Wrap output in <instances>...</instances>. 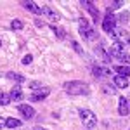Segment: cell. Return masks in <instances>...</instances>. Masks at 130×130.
<instances>
[{
	"label": "cell",
	"instance_id": "2",
	"mask_svg": "<svg viewBox=\"0 0 130 130\" xmlns=\"http://www.w3.org/2000/svg\"><path fill=\"white\" fill-rule=\"evenodd\" d=\"M80 120L82 123H83V127H85V130H92L95 125H97V116L94 115V111L90 109H80Z\"/></svg>",
	"mask_w": 130,
	"mask_h": 130
},
{
	"label": "cell",
	"instance_id": "9",
	"mask_svg": "<svg viewBox=\"0 0 130 130\" xmlns=\"http://www.w3.org/2000/svg\"><path fill=\"white\" fill-rule=\"evenodd\" d=\"M128 113H130V102L127 101V97H120L118 99V115L127 116Z\"/></svg>",
	"mask_w": 130,
	"mask_h": 130
},
{
	"label": "cell",
	"instance_id": "12",
	"mask_svg": "<svg viewBox=\"0 0 130 130\" xmlns=\"http://www.w3.org/2000/svg\"><path fill=\"white\" fill-rule=\"evenodd\" d=\"M92 75L95 78H104V76H109L111 71L108 68H102V66H92Z\"/></svg>",
	"mask_w": 130,
	"mask_h": 130
},
{
	"label": "cell",
	"instance_id": "24",
	"mask_svg": "<svg viewBox=\"0 0 130 130\" xmlns=\"http://www.w3.org/2000/svg\"><path fill=\"white\" fill-rule=\"evenodd\" d=\"M71 47H73V49L76 50L78 54H83V49H82L80 45H78V42H75V40H73V42H71Z\"/></svg>",
	"mask_w": 130,
	"mask_h": 130
},
{
	"label": "cell",
	"instance_id": "14",
	"mask_svg": "<svg viewBox=\"0 0 130 130\" xmlns=\"http://www.w3.org/2000/svg\"><path fill=\"white\" fill-rule=\"evenodd\" d=\"M10 99L14 101V102H18V101L23 99V90H21V85H14L12 90H10Z\"/></svg>",
	"mask_w": 130,
	"mask_h": 130
},
{
	"label": "cell",
	"instance_id": "22",
	"mask_svg": "<svg viewBox=\"0 0 130 130\" xmlns=\"http://www.w3.org/2000/svg\"><path fill=\"white\" fill-rule=\"evenodd\" d=\"M10 28H12V30H16V31L23 30V21H19V19H14L12 23H10Z\"/></svg>",
	"mask_w": 130,
	"mask_h": 130
},
{
	"label": "cell",
	"instance_id": "31",
	"mask_svg": "<svg viewBox=\"0 0 130 130\" xmlns=\"http://www.w3.org/2000/svg\"><path fill=\"white\" fill-rule=\"evenodd\" d=\"M0 47H2V40H0Z\"/></svg>",
	"mask_w": 130,
	"mask_h": 130
},
{
	"label": "cell",
	"instance_id": "28",
	"mask_svg": "<svg viewBox=\"0 0 130 130\" xmlns=\"http://www.w3.org/2000/svg\"><path fill=\"white\" fill-rule=\"evenodd\" d=\"M5 125H7V118H2L0 116V128H4Z\"/></svg>",
	"mask_w": 130,
	"mask_h": 130
},
{
	"label": "cell",
	"instance_id": "29",
	"mask_svg": "<svg viewBox=\"0 0 130 130\" xmlns=\"http://www.w3.org/2000/svg\"><path fill=\"white\" fill-rule=\"evenodd\" d=\"M35 24H37L38 28H43V26H45V24H43V23H42L40 19H35Z\"/></svg>",
	"mask_w": 130,
	"mask_h": 130
},
{
	"label": "cell",
	"instance_id": "17",
	"mask_svg": "<svg viewBox=\"0 0 130 130\" xmlns=\"http://www.w3.org/2000/svg\"><path fill=\"white\" fill-rule=\"evenodd\" d=\"M115 71H116L120 76H125V78H128V76H130V68H128V66L120 64V66H116V68H115Z\"/></svg>",
	"mask_w": 130,
	"mask_h": 130
},
{
	"label": "cell",
	"instance_id": "10",
	"mask_svg": "<svg viewBox=\"0 0 130 130\" xmlns=\"http://www.w3.org/2000/svg\"><path fill=\"white\" fill-rule=\"evenodd\" d=\"M18 111L21 113V116L26 118V120H31V118L35 116V109H33L31 106H28V104H19V106H18Z\"/></svg>",
	"mask_w": 130,
	"mask_h": 130
},
{
	"label": "cell",
	"instance_id": "18",
	"mask_svg": "<svg viewBox=\"0 0 130 130\" xmlns=\"http://www.w3.org/2000/svg\"><path fill=\"white\" fill-rule=\"evenodd\" d=\"M21 125H23V123H21V120H18V118H7V125H5V127H7V128H19Z\"/></svg>",
	"mask_w": 130,
	"mask_h": 130
},
{
	"label": "cell",
	"instance_id": "1",
	"mask_svg": "<svg viewBox=\"0 0 130 130\" xmlns=\"http://www.w3.org/2000/svg\"><path fill=\"white\" fill-rule=\"evenodd\" d=\"M64 90L70 94V95H89L90 89L85 82L82 80H71L64 83Z\"/></svg>",
	"mask_w": 130,
	"mask_h": 130
},
{
	"label": "cell",
	"instance_id": "26",
	"mask_svg": "<svg viewBox=\"0 0 130 130\" xmlns=\"http://www.w3.org/2000/svg\"><path fill=\"white\" fill-rule=\"evenodd\" d=\"M31 61H33V56L28 54V56H24V57H23V64H30Z\"/></svg>",
	"mask_w": 130,
	"mask_h": 130
},
{
	"label": "cell",
	"instance_id": "20",
	"mask_svg": "<svg viewBox=\"0 0 130 130\" xmlns=\"http://www.w3.org/2000/svg\"><path fill=\"white\" fill-rule=\"evenodd\" d=\"M10 94H5V92H0V106H7L10 104Z\"/></svg>",
	"mask_w": 130,
	"mask_h": 130
},
{
	"label": "cell",
	"instance_id": "30",
	"mask_svg": "<svg viewBox=\"0 0 130 130\" xmlns=\"http://www.w3.org/2000/svg\"><path fill=\"white\" fill-rule=\"evenodd\" d=\"M33 130H45V128H42V127H35Z\"/></svg>",
	"mask_w": 130,
	"mask_h": 130
},
{
	"label": "cell",
	"instance_id": "25",
	"mask_svg": "<svg viewBox=\"0 0 130 130\" xmlns=\"http://www.w3.org/2000/svg\"><path fill=\"white\" fill-rule=\"evenodd\" d=\"M30 87H31L33 90H38V89H42V83H40V82H31Z\"/></svg>",
	"mask_w": 130,
	"mask_h": 130
},
{
	"label": "cell",
	"instance_id": "8",
	"mask_svg": "<svg viewBox=\"0 0 130 130\" xmlns=\"http://www.w3.org/2000/svg\"><path fill=\"white\" fill-rule=\"evenodd\" d=\"M21 5H23L24 9H28L31 14H37V16H42V14H43L42 7H38L33 0H23V2H21Z\"/></svg>",
	"mask_w": 130,
	"mask_h": 130
},
{
	"label": "cell",
	"instance_id": "16",
	"mask_svg": "<svg viewBox=\"0 0 130 130\" xmlns=\"http://www.w3.org/2000/svg\"><path fill=\"white\" fill-rule=\"evenodd\" d=\"M9 80H14V82H18V85L19 83H24V76L23 75H19V73H14V71H9L7 75H5Z\"/></svg>",
	"mask_w": 130,
	"mask_h": 130
},
{
	"label": "cell",
	"instance_id": "19",
	"mask_svg": "<svg viewBox=\"0 0 130 130\" xmlns=\"http://www.w3.org/2000/svg\"><path fill=\"white\" fill-rule=\"evenodd\" d=\"M102 92L108 94V95H115L116 94V87L115 85H109V83H102Z\"/></svg>",
	"mask_w": 130,
	"mask_h": 130
},
{
	"label": "cell",
	"instance_id": "23",
	"mask_svg": "<svg viewBox=\"0 0 130 130\" xmlns=\"http://www.w3.org/2000/svg\"><path fill=\"white\" fill-rule=\"evenodd\" d=\"M118 59H120L121 62H125V66H127V64H130V54H121Z\"/></svg>",
	"mask_w": 130,
	"mask_h": 130
},
{
	"label": "cell",
	"instance_id": "3",
	"mask_svg": "<svg viewBox=\"0 0 130 130\" xmlns=\"http://www.w3.org/2000/svg\"><path fill=\"white\" fill-rule=\"evenodd\" d=\"M78 31H80V35L85 40L95 38V31H94V28L90 26V23L85 19V18H80V19H78Z\"/></svg>",
	"mask_w": 130,
	"mask_h": 130
},
{
	"label": "cell",
	"instance_id": "27",
	"mask_svg": "<svg viewBox=\"0 0 130 130\" xmlns=\"http://www.w3.org/2000/svg\"><path fill=\"white\" fill-rule=\"evenodd\" d=\"M127 19H128V12H121V16H120V21H121V23H125Z\"/></svg>",
	"mask_w": 130,
	"mask_h": 130
},
{
	"label": "cell",
	"instance_id": "4",
	"mask_svg": "<svg viewBox=\"0 0 130 130\" xmlns=\"http://www.w3.org/2000/svg\"><path fill=\"white\" fill-rule=\"evenodd\" d=\"M111 38L115 42H120V43H123V45H127L130 42V37H128V33H127V30L125 28H115V30L111 31Z\"/></svg>",
	"mask_w": 130,
	"mask_h": 130
},
{
	"label": "cell",
	"instance_id": "7",
	"mask_svg": "<svg viewBox=\"0 0 130 130\" xmlns=\"http://www.w3.org/2000/svg\"><path fill=\"white\" fill-rule=\"evenodd\" d=\"M50 94V89L49 87H43V89H38V90H33L30 95V101H33V102H37V101H43L47 95Z\"/></svg>",
	"mask_w": 130,
	"mask_h": 130
},
{
	"label": "cell",
	"instance_id": "11",
	"mask_svg": "<svg viewBox=\"0 0 130 130\" xmlns=\"http://www.w3.org/2000/svg\"><path fill=\"white\" fill-rule=\"evenodd\" d=\"M123 49H125V45H123V43H120V42H115V43L109 47V50H108V52H109L111 56H115V57L118 59L121 54H125V50H123Z\"/></svg>",
	"mask_w": 130,
	"mask_h": 130
},
{
	"label": "cell",
	"instance_id": "5",
	"mask_svg": "<svg viewBox=\"0 0 130 130\" xmlns=\"http://www.w3.org/2000/svg\"><path fill=\"white\" fill-rule=\"evenodd\" d=\"M82 7L89 12L90 16H92V19H94V23H97L101 18V12L99 9H97V5L94 4V2H89V0H82Z\"/></svg>",
	"mask_w": 130,
	"mask_h": 130
},
{
	"label": "cell",
	"instance_id": "13",
	"mask_svg": "<svg viewBox=\"0 0 130 130\" xmlns=\"http://www.w3.org/2000/svg\"><path fill=\"white\" fill-rule=\"evenodd\" d=\"M113 85H115L116 89H127V87H128V80H127L125 76L116 75V76L113 78Z\"/></svg>",
	"mask_w": 130,
	"mask_h": 130
},
{
	"label": "cell",
	"instance_id": "21",
	"mask_svg": "<svg viewBox=\"0 0 130 130\" xmlns=\"http://www.w3.org/2000/svg\"><path fill=\"white\" fill-rule=\"evenodd\" d=\"M50 30L56 33V37H57L59 40H64V38H66V31H64V30H61V28H56V26H50Z\"/></svg>",
	"mask_w": 130,
	"mask_h": 130
},
{
	"label": "cell",
	"instance_id": "6",
	"mask_svg": "<svg viewBox=\"0 0 130 130\" xmlns=\"http://www.w3.org/2000/svg\"><path fill=\"white\" fill-rule=\"evenodd\" d=\"M115 28H116V18H115L113 12H108L104 16V19H102V30L111 35V31L115 30Z\"/></svg>",
	"mask_w": 130,
	"mask_h": 130
},
{
	"label": "cell",
	"instance_id": "15",
	"mask_svg": "<svg viewBox=\"0 0 130 130\" xmlns=\"http://www.w3.org/2000/svg\"><path fill=\"white\" fill-rule=\"evenodd\" d=\"M42 10H43V14H45V16H47L50 21H59L61 16L56 12V10H52L50 7H47V5H45V7H42Z\"/></svg>",
	"mask_w": 130,
	"mask_h": 130
}]
</instances>
